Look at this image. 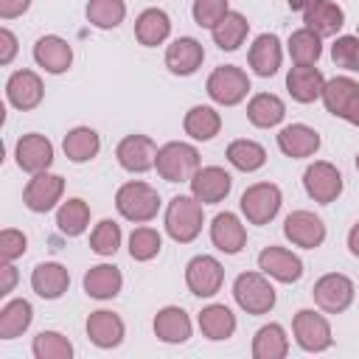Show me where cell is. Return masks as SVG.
<instances>
[{
  "instance_id": "6da1fadb",
  "label": "cell",
  "mask_w": 359,
  "mask_h": 359,
  "mask_svg": "<svg viewBox=\"0 0 359 359\" xmlns=\"http://www.w3.org/2000/svg\"><path fill=\"white\" fill-rule=\"evenodd\" d=\"M115 208L118 213L126 219V222H151L160 210V194L149 185V182H140V180H132V182H123L115 194Z\"/></svg>"
},
{
  "instance_id": "7a4b0ae2",
  "label": "cell",
  "mask_w": 359,
  "mask_h": 359,
  "mask_svg": "<svg viewBox=\"0 0 359 359\" xmlns=\"http://www.w3.org/2000/svg\"><path fill=\"white\" fill-rule=\"evenodd\" d=\"M154 168L165 182H191V177L199 171V151L191 143L171 140L157 149Z\"/></svg>"
},
{
  "instance_id": "3957f363",
  "label": "cell",
  "mask_w": 359,
  "mask_h": 359,
  "mask_svg": "<svg viewBox=\"0 0 359 359\" xmlns=\"http://www.w3.org/2000/svg\"><path fill=\"white\" fill-rule=\"evenodd\" d=\"M202 202L194 196H174L165 208V233L177 244H188L202 233Z\"/></svg>"
},
{
  "instance_id": "277c9868",
  "label": "cell",
  "mask_w": 359,
  "mask_h": 359,
  "mask_svg": "<svg viewBox=\"0 0 359 359\" xmlns=\"http://www.w3.org/2000/svg\"><path fill=\"white\" fill-rule=\"evenodd\" d=\"M233 297L247 314H266L275 306V289L261 272H241L233 283Z\"/></svg>"
},
{
  "instance_id": "5b68a950",
  "label": "cell",
  "mask_w": 359,
  "mask_h": 359,
  "mask_svg": "<svg viewBox=\"0 0 359 359\" xmlns=\"http://www.w3.org/2000/svg\"><path fill=\"white\" fill-rule=\"evenodd\" d=\"M208 95L222 107H236L250 93V76L236 65H222L208 76Z\"/></svg>"
},
{
  "instance_id": "8992f818",
  "label": "cell",
  "mask_w": 359,
  "mask_h": 359,
  "mask_svg": "<svg viewBox=\"0 0 359 359\" xmlns=\"http://www.w3.org/2000/svg\"><path fill=\"white\" fill-rule=\"evenodd\" d=\"M323 104L331 115L359 126V84L348 76H334L323 87Z\"/></svg>"
},
{
  "instance_id": "52a82bcc",
  "label": "cell",
  "mask_w": 359,
  "mask_h": 359,
  "mask_svg": "<svg viewBox=\"0 0 359 359\" xmlns=\"http://www.w3.org/2000/svg\"><path fill=\"white\" fill-rule=\"evenodd\" d=\"M280 188L275 182H255L241 194V213L250 224H269L280 210Z\"/></svg>"
},
{
  "instance_id": "ba28073f",
  "label": "cell",
  "mask_w": 359,
  "mask_h": 359,
  "mask_svg": "<svg viewBox=\"0 0 359 359\" xmlns=\"http://www.w3.org/2000/svg\"><path fill=\"white\" fill-rule=\"evenodd\" d=\"M292 331H294V339L303 351L309 353H320L325 348H331L334 337H331V325L323 314L311 311V309H300L292 320Z\"/></svg>"
},
{
  "instance_id": "9c48e42d",
  "label": "cell",
  "mask_w": 359,
  "mask_h": 359,
  "mask_svg": "<svg viewBox=\"0 0 359 359\" xmlns=\"http://www.w3.org/2000/svg\"><path fill=\"white\" fill-rule=\"evenodd\" d=\"M311 294H314V303L323 311L339 314L353 303V280L348 275H342V272H328L314 283Z\"/></svg>"
},
{
  "instance_id": "30bf717a",
  "label": "cell",
  "mask_w": 359,
  "mask_h": 359,
  "mask_svg": "<svg viewBox=\"0 0 359 359\" xmlns=\"http://www.w3.org/2000/svg\"><path fill=\"white\" fill-rule=\"evenodd\" d=\"M303 185H306V194L320 202V205H331L339 194H342V174L337 165L325 163V160H317L306 168L303 174Z\"/></svg>"
},
{
  "instance_id": "8fae6325",
  "label": "cell",
  "mask_w": 359,
  "mask_h": 359,
  "mask_svg": "<svg viewBox=\"0 0 359 359\" xmlns=\"http://www.w3.org/2000/svg\"><path fill=\"white\" fill-rule=\"evenodd\" d=\"M185 283L196 297H213L224 283V269L213 255H196L185 266Z\"/></svg>"
},
{
  "instance_id": "7c38bea8",
  "label": "cell",
  "mask_w": 359,
  "mask_h": 359,
  "mask_svg": "<svg viewBox=\"0 0 359 359\" xmlns=\"http://www.w3.org/2000/svg\"><path fill=\"white\" fill-rule=\"evenodd\" d=\"M65 194V180L59 174H48V171H39L28 180L25 191H22V202L28 210L34 213H48L56 208V202L62 199Z\"/></svg>"
},
{
  "instance_id": "4fadbf2b",
  "label": "cell",
  "mask_w": 359,
  "mask_h": 359,
  "mask_svg": "<svg viewBox=\"0 0 359 359\" xmlns=\"http://www.w3.org/2000/svg\"><path fill=\"white\" fill-rule=\"evenodd\" d=\"M233 188V177L222 165H199V171L191 177V196L199 199L202 205H216L222 202Z\"/></svg>"
},
{
  "instance_id": "5bb4252c",
  "label": "cell",
  "mask_w": 359,
  "mask_h": 359,
  "mask_svg": "<svg viewBox=\"0 0 359 359\" xmlns=\"http://www.w3.org/2000/svg\"><path fill=\"white\" fill-rule=\"evenodd\" d=\"M14 157H17V165L28 174H39V171H48L50 163H53V143L39 135V132H31V135H22L14 146Z\"/></svg>"
},
{
  "instance_id": "9a60e30c",
  "label": "cell",
  "mask_w": 359,
  "mask_h": 359,
  "mask_svg": "<svg viewBox=\"0 0 359 359\" xmlns=\"http://www.w3.org/2000/svg\"><path fill=\"white\" fill-rule=\"evenodd\" d=\"M115 157L121 163V168L132 171V174H143L149 168H154V160H157V146L151 137L146 135H126L118 149H115Z\"/></svg>"
},
{
  "instance_id": "2e32d148",
  "label": "cell",
  "mask_w": 359,
  "mask_h": 359,
  "mask_svg": "<svg viewBox=\"0 0 359 359\" xmlns=\"http://www.w3.org/2000/svg\"><path fill=\"white\" fill-rule=\"evenodd\" d=\"M283 236L303 250H314L325 241V224L311 210H294L283 222Z\"/></svg>"
},
{
  "instance_id": "e0dca14e",
  "label": "cell",
  "mask_w": 359,
  "mask_h": 359,
  "mask_svg": "<svg viewBox=\"0 0 359 359\" xmlns=\"http://www.w3.org/2000/svg\"><path fill=\"white\" fill-rule=\"evenodd\" d=\"M258 269L264 275L280 280V283H294V280L303 278V261L294 252H289L283 247H275V244H269L258 252Z\"/></svg>"
},
{
  "instance_id": "ac0fdd59",
  "label": "cell",
  "mask_w": 359,
  "mask_h": 359,
  "mask_svg": "<svg viewBox=\"0 0 359 359\" xmlns=\"http://www.w3.org/2000/svg\"><path fill=\"white\" fill-rule=\"evenodd\" d=\"M42 95H45V87H42V79L34 70H17L6 81V98H8V104L17 107V109H22V112L39 107L42 104Z\"/></svg>"
},
{
  "instance_id": "d6986e66",
  "label": "cell",
  "mask_w": 359,
  "mask_h": 359,
  "mask_svg": "<svg viewBox=\"0 0 359 359\" xmlns=\"http://www.w3.org/2000/svg\"><path fill=\"white\" fill-rule=\"evenodd\" d=\"M34 62L45 70V73H65L73 65V48L67 45V39L56 36V34H45L36 39L34 45Z\"/></svg>"
},
{
  "instance_id": "ffe728a7",
  "label": "cell",
  "mask_w": 359,
  "mask_h": 359,
  "mask_svg": "<svg viewBox=\"0 0 359 359\" xmlns=\"http://www.w3.org/2000/svg\"><path fill=\"white\" fill-rule=\"evenodd\" d=\"M205 59V48L199 39L194 36H177L168 50H165V67L174 73V76H191L199 70Z\"/></svg>"
},
{
  "instance_id": "44dd1931",
  "label": "cell",
  "mask_w": 359,
  "mask_h": 359,
  "mask_svg": "<svg viewBox=\"0 0 359 359\" xmlns=\"http://www.w3.org/2000/svg\"><path fill=\"white\" fill-rule=\"evenodd\" d=\"M210 241L216 244V250H222L227 255H236L247 244V230H244V224L238 222L236 213L224 210V213H216L213 222H210Z\"/></svg>"
},
{
  "instance_id": "7402d4cb",
  "label": "cell",
  "mask_w": 359,
  "mask_h": 359,
  "mask_svg": "<svg viewBox=\"0 0 359 359\" xmlns=\"http://www.w3.org/2000/svg\"><path fill=\"white\" fill-rule=\"evenodd\" d=\"M323 87H325V79L314 65H294L286 73V90L300 104H311L323 98Z\"/></svg>"
},
{
  "instance_id": "603a6c76",
  "label": "cell",
  "mask_w": 359,
  "mask_h": 359,
  "mask_svg": "<svg viewBox=\"0 0 359 359\" xmlns=\"http://www.w3.org/2000/svg\"><path fill=\"white\" fill-rule=\"evenodd\" d=\"M123 334H126V325L118 314L107 311V309H98L87 317V337L93 345L98 348H118L123 342Z\"/></svg>"
},
{
  "instance_id": "cb8c5ba5",
  "label": "cell",
  "mask_w": 359,
  "mask_h": 359,
  "mask_svg": "<svg viewBox=\"0 0 359 359\" xmlns=\"http://www.w3.org/2000/svg\"><path fill=\"white\" fill-rule=\"evenodd\" d=\"M303 22L320 36H334L345 25V11L334 0H311L303 8Z\"/></svg>"
},
{
  "instance_id": "d4e9b609",
  "label": "cell",
  "mask_w": 359,
  "mask_h": 359,
  "mask_svg": "<svg viewBox=\"0 0 359 359\" xmlns=\"http://www.w3.org/2000/svg\"><path fill=\"white\" fill-rule=\"evenodd\" d=\"M278 149L292 160L311 157L320 149V135L306 123H289L278 132Z\"/></svg>"
},
{
  "instance_id": "484cf974",
  "label": "cell",
  "mask_w": 359,
  "mask_h": 359,
  "mask_svg": "<svg viewBox=\"0 0 359 359\" xmlns=\"http://www.w3.org/2000/svg\"><path fill=\"white\" fill-rule=\"evenodd\" d=\"M31 286H34V292H36L39 297L56 300V297H62V294L67 292V286H70V272H67L62 264H56V261L36 264L34 272H31Z\"/></svg>"
},
{
  "instance_id": "4316f807",
  "label": "cell",
  "mask_w": 359,
  "mask_h": 359,
  "mask_svg": "<svg viewBox=\"0 0 359 359\" xmlns=\"http://www.w3.org/2000/svg\"><path fill=\"white\" fill-rule=\"evenodd\" d=\"M247 59H250V67H252L258 76H264V79L275 76L278 67H280V62H283L280 39H278L275 34H261V36H255V42L250 45Z\"/></svg>"
},
{
  "instance_id": "83f0119b",
  "label": "cell",
  "mask_w": 359,
  "mask_h": 359,
  "mask_svg": "<svg viewBox=\"0 0 359 359\" xmlns=\"http://www.w3.org/2000/svg\"><path fill=\"white\" fill-rule=\"evenodd\" d=\"M154 334L157 339L168 342V345H180V342H188L191 337V317L185 309L180 306H165L154 314Z\"/></svg>"
},
{
  "instance_id": "f1b7e54d",
  "label": "cell",
  "mask_w": 359,
  "mask_h": 359,
  "mask_svg": "<svg viewBox=\"0 0 359 359\" xmlns=\"http://www.w3.org/2000/svg\"><path fill=\"white\" fill-rule=\"evenodd\" d=\"M171 34V20L163 8H146L137 14L135 20V36L140 45L146 48H154V45H163Z\"/></svg>"
},
{
  "instance_id": "f546056e",
  "label": "cell",
  "mask_w": 359,
  "mask_h": 359,
  "mask_svg": "<svg viewBox=\"0 0 359 359\" xmlns=\"http://www.w3.org/2000/svg\"><path fill=\"white\" fill-rule=\"evenodd\" d=\"M123 286V275L118 266L112 264H98V266H90L87 275H84V292L95 300H109L121 292Z\"/></svg>"
},
{
  "instance_id": "4dcf8cb0",
  "label": "cell",
  "mask_w": 359,
  "mask_h": 359,
  "mask_svg": "<svg viewBox=\"0 0 359 359\" xmlns=\"http://www.w3.org/2000/svg\"><path fill=\"white\" fill-rule=\"evenodd\" d=\"M283 115H286V104H283L275 93H258V95H252L250 104H247V118H250V123L258 126V129H272V126H278V123L283 121Z\"/></svg>"
},
{
  "instance_id": "1f68e13d",
  "label": "cell",
  "mask_w": 359,
  "mask_h": 359,
  "mask_svg": "<svg viewBox=\"0 0 359 359\" xmlns=\"http://www.w3.org/2000/svg\"><path fill=\"white\" fill-rule=\"evenodd\" d=\"M199 331L213 339V342H222L227 337H233L236 331V314L224 306V303H210L199 311Z\"/></svg>"
},
{
  "instance_id": "d6a6232c",
  "label": "cell",
  "mask_w": 359,
  "mask_h": 359,
  "mask_svg": "<svg viewBox=\"0 0 359 359\" xmlns=\"http://www.w3.org/2000/svg\"><path fill=\"white\" fill-rule=\"evenodd\" d=\"M289 353V339H286V331L283 325L278 323H269V325H261L252 337V356L255 359H283Z\"/></svg>"
},
{
  "instance_id": "836d02e7",
  "label": "cell",
  "mask_w": 359,
  "mask_h": 359,
  "mask_svg": "<svg viewBox=\"0 0 359 359\" xmlns=\"http://www.w3.org/2000/svg\"><path fill=\"white\" fill-rule=\"evenodd\" d=\"M62 149H65L67 160H73V163H87V160H93V157L98 154L101 137H98V132L90 129V126H76V129H70V132L65 135Z\"/></svg>"
},
{
  "instance_id": "e575fe53",
  "label": "cell",
  "mask_w": 359,
  "mask_h": 359,
  "mask_svg": "<svg viewBox=\"0 0 359 359\" xmlns=\"http://www.w3.org/2000/svg\"><path fill=\"white\" fill-rule=\"evenodd\" d=\"M185 135H191L194 140H213L222 129V118L213 107H205V104H196L185 112Z\"/></svg>"
},
{
  "instance_id": "d590c367",
  "label": "cell",
  "mask_w": 359,
  "mask_h": 359,
  "mask_svg": "<svg viewBox=\"0 0 359 359\" xmlns=\"http://www.w3.org/2000/svg\"><path fill=\"white\" fill-rule=\"evenodd\" d=\"M34 320V309L28 300L17 297V300H8L3 309H0V339H14L20 337L22 331H28Z\"/></svg>"
},
{
  "instance_id": "8d00e7d4",
  "label": "cell",
  "mask_w": 359,
  "mask_h": 359,
  "mask_svg": "<svg viewBox=\"0 0 359 359\" xmlns=\"http://www.w3.org/2000/svg\"><path fill=\"white\" fill-rule=\"evenodd\" d=\"M210 31H213V42H216L222 50H236V48L247 39L250 22H247L244 14H238V11H227Z\"/></svg>"
},
{
  "instance_id": "74e56055",
  "label": "cell",
  "mask_w": 359,
  "mask_h": 359,
  "mask_svg": "<svg viewBox=\"0 0 359 359\" xmlns=\"http://www.w3.org/2000/svg\"><path fill=\"white\" fill-rule=\"evenodd\" d=\"M87 224H90V205L84 199L76 196V199H67V202L59 205V210H56V227H59V233L76 238V236H81L87 230Z\"/></svg>"
},
{
  "instance_id": "f35d334b",
  "label": "cell",
  "mask_w": 359,
  "mask_h": 359,
  "mask_svg": "<svg viewBox=\"0 0 359 359\" xmlns=\"http://www.w3.org/2000/svg\"><path fill=\"white\" fill-rule=\"evenodd\" d=\"M323 36L314 34L311 28H300V31H292L286 48H289V56L294 65H317L320 53H323Z\"/></svg>"
},
{
  "instance_id": "ab89813d",
  "label": "cell",
  "mask_w": 359,
  "mask_h": 359,
  "mask_svg": "<svg viewBox=\"0 0 359 359\" xmlns=\"http://www.w3.org/2000/svg\"><path fill=\"white\" fill-rule=\"evenodd\" d=\"M227 160H230L233 168L250 174V171H258L266 163V149L261 143H255V140H247V137L244 140H233L227 146Z\"/></svg>"
},
{
  "instance_id": "60d3db41",
  "label": "cell",
  "mask_w": 359,
  "mask_h": 359,
  "mask_svg": "<svg viewBox=\"0 0 359 359\" xmlns=\"http://www.w3.org/2000/svg\"><path fill=\"white\" fill-rule=\"evenodd\" d=\"M123 17H126L123 0H90L87 3V20L101 31L118 28L123 22Z\"/></svg>"
},
{
  "instance_id": "b9f144b4",
  "label": "cell",
  "mask_w": 359,
  "mask_h": 359,
  "mask_svg": "<svg viewBox=\"0 0 359 359\" xmlns=\"http://www.w3.org/2000/svg\"><path fill=\"white\" fill-rule=\"evenodd\" d=\"M31 351H34L36 359H70L73 356V342L59 331H42V334L34 337Z\"/></svg>"
},
{
  "instance_id": "7bdbcfd3",
  "label": "cell",
  "mask_w": 359,
  "mask_h": 359,
  "mask_svg": "<svg viewBox=\"0 0 359 359\" xmlns=\"http://www.w3.org/2000/svg\"><path fill=\"white\" fill-rule=\"evenodd\" d=\"M163 247V238L151 227H135L129 236V255L135 261H151Z\"/></svg>"
},
{
  "instance_id": "ee69618b",
  "label": "cell",
  "mask_w": 359,
  "mask_h": 359,
  "mask_svg": "<svg viewBox=\"0 0 359 359\" xmlns=\"http://www.w3.org/2000/svg\"><path fill=\"white\" fill-rule=\"evenodd\" d=\"M90 247L95 255H115L121 247V224L112 219H101L90 236Z\"/></svg>"
},
{
  "instance_id": "f6af8a7d",
  "label": "cell",
  "mask_w": 359,
  "mask_h": 359,
  "mask_svg": "<svg viewBox=\"0 0 359 359\" xmlns=\"http://www.w3.org/2000/svg\"><path fill=\"white\" fill-rule=\"evenodd\" d=\"M227 11H230L227 8V0H194V8H191L194 22L199 28H213Z\"/></svg>"
},
{
  "instance_id": "bcb514c9",
  "label": "cell",
  "mask_w": 359,
  "mask_h": 359,
  "mask_svg": "<svg viewBox=\"0 0 359 359\" xmlns=\"http://www.w3.org/2000/svg\"><path fill=\"white\" fill-rule=\"evenodd\" d=\"M331 59L337 67L359 70V36H339L331 45Z\"/></svg>"
},
{
  "instance_id": "7dc6e473",
  "label": "cell",
  "mask_w": 359,
  "mask_h": 359,
  "mask_svg": "<svg viewBox=\"0 0 359 359\" xmlns=\"http://www.w3.org/2000/svg\"><path fill=\"white\" fill-rule=\"evenodd\" d=\"M25 247H28L25 233H20L14 227H6L0 233V258H3V264H11L14 258H20L25 252Z\"/></svg>"
},
{
  "instance_id": "c3c4849f",
  "label": "cell",
  "mask_w": 359,
  "mask_h": 359,
  "mask_svg": "<svg viewBox=\"0 0 359 359\" xmlns=\"http://www.w3.org/2000/svg\"><path fill=\"white\" fill-rule=\"evenodd\" d=\"M17 53V36L8 28H0V65H11Z\"/></svg>"
},
{
  "instance_id": "681fc988",
  "label": "cell",
  "mask_w": 359,
  "mask_h": 359,
  "mask_svg": "<svg viewBox=\"0 0 359 359\" xmlns=\"http://www.w3.org/2000/svg\"><path fill=\"white\" fill-rule=\"evenodd\" d=\"M31 6V0H0V17L3 20H14L20 14H25Z\"/></svg>"
},
{
  "instance_id": "f907efd6",
  "label": "cell",
  "mask_w": 359,
  "mask_h": 359,
  "mask_svg": "<svg viewBox=\"0 0 359 359\" xmlns=\"http://www.w3.org/2000/svg\"><path fill=\"white\" fill-rule=\"evenodd\" d=\"M3 280H0V294H8L11 289H14V283H17V269L11 266V264H3Z\"/></svg>"
},
{
  "instance_id": "816d5d0a",
  "label": "cell",
  "mask_w": 359,
  "mask_h": 359,
  "mask_svg": "<svg viewBox=\"0 0 359 359\" xmlns=\"http://www.w3.org/2000/svg\"><path fill=\"white\" fill-rule=\"evenodd\" d=\"M348 250L359 258V222L351 227V233H348Z\"/></svg>"
},
{
  "instance_id": "f5cc1de1",
  "label": "cell",
  "mask_w": 359,
  "mask_h": 359,
  "mask_svg": "<svg viewBox=\"0 0 359 359\" xmlns=\"http://www.w3.org/2000/svg\"><path fill=\"white\" fill-rule=\"evenodd\" d=\"M309 3H311V0H286V6H289L292 11H303Z\"/></svg>"
},
{
  "instance_id": "db71d44e",
  "label": "cell",
  "mask_w": 359,
  "mask_h": 359,
  "mask_svg": "<svg viewBox=\"0 0 359 359\" xmlns=\"http://www.w3.org/2000/svg\"><path fill=\"white\" fill-rule=\"evenodd\" d=\"M356 171H359V154H356Z\"/></svg>"
},
{
  "instance_id": "11a10c76",
  "label": "cell",
  "mask_w": 359,
  "mask_h": 359,
  "mask_svg": "<svg viewBox=\"0 0 359 359\" xmlns=\"http://www.w3.org/2000/svg\"><path fill=\"white\" fill-rule=\"evenodd\" d=\"M356 36H359V28H356Z\"/></svg>"
}]
</instances>
